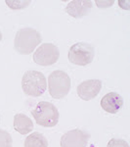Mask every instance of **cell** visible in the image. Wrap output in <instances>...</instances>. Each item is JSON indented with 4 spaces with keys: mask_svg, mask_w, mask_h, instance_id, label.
Here are the masks:
<instances>
[{
    "mask_svg": "<svg viewBox=\"0 0 130 147\" xmlns=\"http://www.w3.org/2000/svg\"><path fill=\"white\" fill-rule=\"evenodd\" d=\"M22 88L27 95L41 96L47 88L45 76L38 71H27L23 76Z\"/></svg>",
    "mask_w": 130,
    "mask_h": 147,
    "instance_id": "3957f363",
    "label": "cell"
},
{
    "mask_svg": "<svg viewBox=\"0 0 130 147\" xmlns=\"http://www.w3.org/2000/svg\"><path fill=\"white\" fill-rule=\"evenodd\" d=\"M25 147H48V141L42 134L32 132L25 138Z\"/></svg>",
    "mask_w": 130,
    "mask_h": 147,
    "instance_id": "7c38bea8",
    "label": "cell"
},
{
    "mask_svg": "<svg viewBox=\"0 0 130 147\" xmlns=\"http://www.w3.org/2000/svg\"><path fill=\"white\" fill-rule=\"evenodd\" d=\"M37 125L44 127H53L59 122V111L54 104L50 102L41 101L31 111Z\"/></svg>",
    "mask_w": 130,
    "mask_h": 147,
    "instance_id": "7a4b0ae2",
    "label": "cell"
},
{
    "mask_svg": "<svg viewBox=\"0 0 130 147\" xmlns=\"http://www.w3.org/2000/svg\"><path fill=\"white\" fill-rule=\"evenodd\" d=\"M60 51L52 43L41 44L34 54V61L40 66H51L59 60Z\"/></svg>",
    "mask_w": 130,
    "mask_h": 147,
    "instance_id": "8992f818",
    "label": "cell"
},
{
    "mask_svg": "<svg viewBox=\"0 0 130 147\" xmlns=\"http://www.w3.org/2000/svg\"><path fill=\"white\" fill-rule=\"evenodd\" d=\"M92 8L91 1H81V0H74L66 6L65 11L72 18L78 19L87 15Z\"/></svg>",
    "mask_w": 130,
    "mask_h": 147,
    "instance_id": "30bf717a",
    "label": "cell"
},
{
    "mask_svg": "<svg viewBox=\"0 0 130 147\" xmlns=\"http://www.w3.org/2000/svg\"><path fill=\"white\" fill-rule=\"evenodd\" d=\"M13 139L11 134L6 130L0 129V147H12Z\"/></svg>",
    "mask_w": 130,
    "mask_h": 147,
    "instance_id": "4fadbf2b",
    "label": "cell"
},
{
    "mask_svg": "<svg viewBox=\"0 0 130 147\" xmlns=\"http://www.w3.org/2000/svg\"><path fill=\"white\" fill-rule=\"evenodd\" d=\"M70 78L63 71H54L48 77V89L50 95L55 99H62L70 90Z\"/></svg>",
    "mask_w": 130,
    "mask_h": 147,
    "instance_id": "277c9868",
    "label": "cell"
},
{
    "mask_svg": "<svg viewBox=\"0 0 130 147\" xmlns=\"http://www.w3.org/2000/svg\"><path fill=\"white\" fill-rule=\"evenodd\" d=\"M94 47L86 42H77L70 46L68 51V60L77 66H86L94 59Z\"/></svg>",
    "mask_w": 130,
    "mask_h": 147,
    "instance_id": "5b68a950",
    "label": "cell"
},
{
    "mask_svg": "<svg viewBox=\"0 0 130 147\" xmlns=\"http://www.w3.org/2000/svg\"><path fill=\"white\" fill-rule=\"evenodd\" d=\"M115 3V1H96V4L101 8H106V7H110L111 5Z\"/></svg>",
    "mask_w": 130,
    "mask_h": 147,
    "instance_id": "2e32d148",
    "label": "cell"
},
{
    "mask_svg": "<svg viewBox=\"0 0 130 147\" xmlns=\"http://www.w3.org/2000/svg\"><path fill=\"white\" fill-rule=\"evenodd\" d=\"M123 106V99L117 92H109L101 99V107L110 114H117Z\"/></svg>",
    "mask_w": 130,
    "mask_h": 147,
    "instance_id": "9c48e42d",
    "label": "cell"
},
{
    "mask_svg": "<svg viewBox=\"0 0 130 147\" xmlns=\"http://www.w3.org/2000/svg\"><path fill=\"white\" fill-rule=\"evenodd\" d=\"M6 4L11 9H23L30 4V1H7Z\"/></svg>",
    "mask_w": 130,
    "mask_h": 147,
    "instance_id": "5bb4252c",
    "label": "cell"
},
{
    "mask_svg": "<svg viewBox=\"0 0 130 147\" xmlns=\"http://www.w3.org/2000/svg\"><path fill=\"white\" fill-rule=\"evenodd\" d=\"M41 42L39 32L32 28H25L18 30L14 40L16 51L23 55H27L34 51L36 46Z\"/></svg>",
    "mask_w": 130,
    "mask_h": 147,
    "instance_id": "6da1fadb",
    "label": "cell"
},
{
    "mask_svg": "<svg viewBox=\"0 0 130 147\" xmlns=\"http://www.w3.org/2000/svg\"><path fill=\"white\" fill-rule=\"evenodd\" d=\"M14 129L19 134L25 136L34 130V123L31 119L25 114H16L14 117Z\"/></svg>",
    "mask_w": 130,
    "mask_h": 147,
    "instance_id": "8fae6325",
    "label": "cell"
},
{
    "mask_svg": "<svg viewBox=\"0 0 130 147\" xmlns=\"http://www.w3.org/2000/svg\"><path fill=\"white\" fill-rule=\"evenodd\" d=\"M1 40H2V34H1V32H0V42H1Z\"/></svg>",
    "mask_w": 130,
    "mask_h": 147,
    "instance_id": "e0dca14e",
    "label": "cell"
},
{
    "mask_svg": "<svg viewBox=\"0 0 130 147\" xmlns=\"http://www.w3.org/2000/svg\"><path fill=\"white\" fill-rule=\"evenodd\" d=\"M107 147H129V144L123 139L113 138L108 142Z\"/></svg>",
    "mask_w": 130,
    "mask_h": 147,
    "instance_id": "9a60e30c",
    "label": "cell"
},
{
    "mask_svg": "<svg viewBox=\"0 0 130 147\" xmlns=\"http://www.w3.org/2000/svg\"><path fill=\"white\" fill-rule=\"evenodd\" d=\"M89 134L81 129H72L61 137V147H86Z\"/></svg>",
    "mask_w": 130,
    "mask_h": 147,
    "instance_id": "52a82bcc",
    "label": "cell"
},
{
    "mask_svg": "<svg viewBox=\"0 0 130 147\" xmlns=\"http://www.w3.org/2000/svg\"><path fill=\"white\" fill-rule=\"evenodd\" d=\"M102 89V82L100 80H84L77 86V94L84 101L94 99Z\"/></svg>",
    "mask_w": 130,
    "mask_h": 147,
    "instance_id": "ba28073f",
    "label": "cell"
}]
</instances>
